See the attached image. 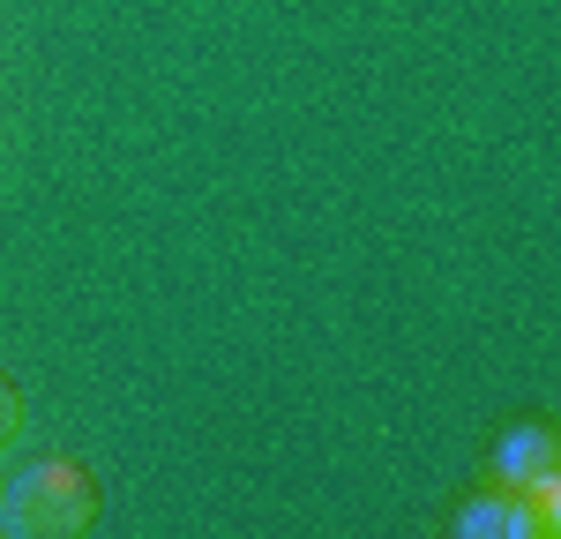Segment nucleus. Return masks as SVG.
<instances>
[{
  "instance_id": "obj_3",
  "label": "nucleus",
  "mask_w": 561,
  "mask_h": 539,
  "mask_svg": "<svg viewBox=\"0 0 561 539\" xmlns=\"http://www.w3.org/2000/svg\"><path fill=\"white\" fill-rule=\"evenodd\" d=\"M457 532H472V539H486V532L517 539V502H510V488H502V502H494V494H486V502H472V509L457 517Z\"/></svg>"
},
{
  "instance_id": "obj_1",
  "label": "nucleus",
  "mask_w": 561,
  "mask_h": 539,
  "mask_svg": "<svg viewBox=\"0 0 561 539\" xmlns=\"http://www.w3.org/2000/svg\"><path fill=\"white\" fill-rule=\"evenodd\" d=\"M98 525V488L76 457H31L15 480H0V532L76 539Z\"/></svg>"
},
{
  "instance_id": "obj_4",
  "label": "nucleus",
  "mask_w": 561,
  "mask_h": 539,
  "mask_svg": "<svg viewBox=\"0 0 561 539\" xmlns=\"http://www.w3.org/2000/svg\"><path fill=\"white\" fill-rule=\"evenodd\" d=\"M15 443H23V398H15V390L0 382V457H8Z\"/></svg>"
},
{
  "instance_id": "obj_2",
  "label": "nucleus",
  "mask_w": 561,
  "mask_h": 539,
  "mask_svg": "<svg viewBox=\"0 0 561 539\" xmlns=\"http://www.w3.org/2000/svg\"><path fill=\"white\" fill-rule=\"evenodd\" d=\"M494 480L502 488H531V480H561V435L554 427H517L494 449Z\"/></svg>"
}]
</instances>
